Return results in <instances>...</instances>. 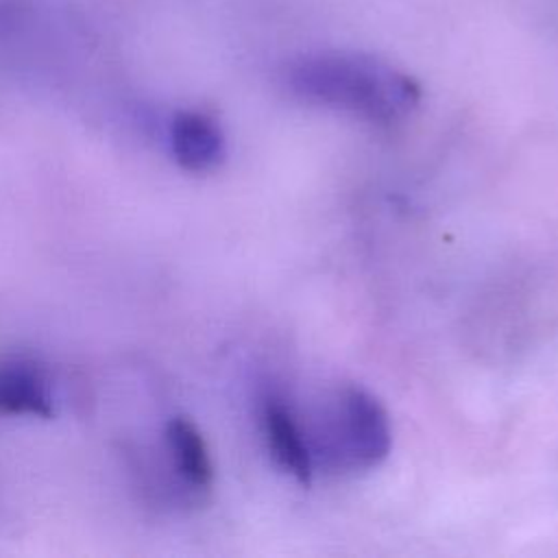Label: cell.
Segmentation results:
<instances>
[{"mask_svg":"<svg viewBox=\"0 0 558 558\" xmlns=\"http://www.w3.org/2000/svg\"><path fill=\"white\" fill-rule=\"evenodd\" d=\"M288 89L305 102L340 109L375 124L405 120L421 102L405 72L357 52H316L288 68Z\"/></svg>","mask_w":558,"mask_h":558,"instance_id":"1","label":"cell"},{"mask_svg":"<svg viewBox=\"0 0 558 558\" xmlns=\"http://www.w3.org/2000/svg\"><path fill=\"white\" fill-rule=\"evenodd\" d=\"M323 438L329 458L349 471L379 466L392 445L384 405L362 386H344L333 395L327 408Z\"/></svg>","mask_w":558,"mask_h":558,"instance_id":"2","label":"cell"},{"mask_svg":"<svg viewBox=\"0 0 558 558\" xmlns=\"http://www.w3.org/2000/svg\"><path fill=\"white\" fill-rule=\"evenodd\" d=\"M259 423L275 464L292 480L307 486L314 473V453L290 403H286V399L277 392L264 395L259 405Z\"/></svg>","mask_w":558,"mask_h":558,"instance_id":"3","label":"cell"},{"mask_svg":"<svg viewBox=\"0 0 558 558\" xmlns=\"http://www.w3.org/2000/svg\"><path fill=\"white\" fill-rule=\"evenodd\" d=\"M166 142L170 157L187 172H209L227 155L220 124L203 111H177L168 120Z\"/></svg>","mask_w":558,"mask_h":558,"instance_id":"4","label":"cell"},{"mask_svg":"<svg viewBox=\"0 0 558 558\" xmlns=\"http://www.w3.org/2000/svg\"><path fill=\"white\" fill-rule=\"evenodd\" d=\"M0 414L50 418L54 392L50 375L28 357H0Z\"/></svg>","mask_w":558,"mask_h":558,"instance_id":"5","label":"cell"},{"mask_svg":"<svg viewBox=\"0 0 558 558\" xmlns=\"http://www.w3.org/2000/svg\"><path fill=\"white\" fill-rule=\"evenodd\" d=\"M172 469L192 490H207L214 482V464L201 429L187 416H172L163 429Z\"/></svg>","mask_w":558,"mask_h":558,"instance_id":"6","label":"cell"}]
</instances>
